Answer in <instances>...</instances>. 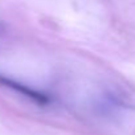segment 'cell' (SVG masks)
I'll list each match as a JSON object with an SVG mask.
<instances>
[{
  "mask_svg": "<svg viewBox=\"0 0 135 135\" xmlns=\"http://www.w3.org/2000/svg\"><path fill=\"white\" fill-rule=\"evenodd\" d=\"M0 85L6 86V88H9V89H12V90L20 93L21 95H24V97L32 99V101L36 102L37 105L44 106V105L49 103L48 95H45V94H42V93H40V91H37V90H33V89L28 88L27 85L19 84V82H16V81H13V80H11V78H8V77L0 76Z\"/></svg>",
  "mask_w": 135,
  "mask_h": 135,
  "instance_id": "6da1fadb",
  "label": "cell"
}]
</instances>
